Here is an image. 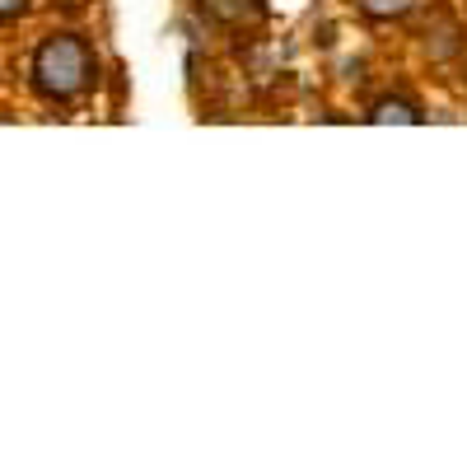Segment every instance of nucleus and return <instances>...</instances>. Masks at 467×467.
Masks as SVG:
<instances>
[{
	"mask_svg": "<svg viewBox=\"0 0 467 467\" xmlns=\"http://www.w3.org/2000/svg\"><path fill=\"white\" fill-rule=\"evenodd\" d=\"M94 75V61H89V47L70 33H57L47 37L43 47L33 52V89L47 94V99H70L89 85Z\"/></svg>",
	"mask_w": 467,
	"mask_h": 467,
	"instance_id": "obj_1",
	"label": "nucleus"
},
{
	"mask_svg": "<svg viewBox=\"0 0 467 467\" xmlns=\"http://www.w3.org/2000/svg\"><path fill=\"white\" fill-rule=\"evenodd\" d=\"M356 5H360L365 15H374V19H393V15H407L416 0H356Z\"/></svg>",
	"mask_w": 467,
	"mask_h": 467,
	"instance_id": "obj_2",
	"label": "nucleus"
},
{
	"mask_svg": "<svg viewBox=\"0 0 467 467\" xmlns=\"http://www.w3.org/2000/svg\"><path fill=\"white\" fill-rule=\"evenodd\" d=\"M420 122V112L411 108V103H379V112H374V122Z\"/></svg>",
	"mask_w": 467,
	"mask_h": 467,
	"instance_id": "obj_3",
	"label": "nucleus"
},
{
	"mask_svg": "<svg viewBox=\"0 0 467 467\" xmlns=\"http://www.w3.org/2000/svg\"><path fill=\"white\" fill-rule=\"evenodd\" d=\"M206 5H211V10L220 15V19H239V15L248 10V5H244V0H206Z\"/></svg>",
	"mask_w": 467,
	"mask_h": 467,
	"instance_id": "obj_4",
	"label": "nucleus"
},
{
	"mask_svg": "<svg viewBox=\"0 0 467 467\" xmlns=\"http://www.w3.org/2000/svg\"><path fill=\"white\" fill-rule=\"evenodd\" d=\"M0 10H5V19H15L24 10V0H0Z\"/></svg>",
	"mask_w": 467,
	"mask_h": 467,
	"instance_id": "obj_5",
	"label": "nucleus"
}]
</instances>
